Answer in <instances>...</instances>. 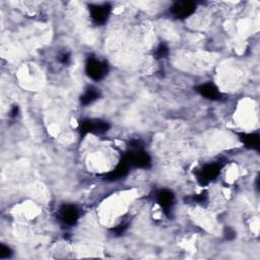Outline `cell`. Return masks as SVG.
<instances>
[{"label":"cell","mask_w":260,"mask_h":260,"mask_svg":"<svg viewBox=\"0 0 260 260\" xmlns=\"http://www.w3.org/2000/svg\"><path fill=\"white\" fill-rule=\"evenodd\" d=\"M59 61L62 64H68L70 62V54L68 53H63L59 56Z\"/></svg>","instance_id":"17"},{"label":"cell","mask_w":260,"mask_h":260,"mask_svg":"<svg viewBox=\"0 0 260 260\" xmlns=\"http://www.w3.org/2000/svg\"><path fill=\"white\" fill-rule=\"evenodd\" d=\"M12 255V250L10 249V247L1 244L0 245V258L1 259H6L9 258Z\"/></svg>","instance_id":"15"},{"label":"cell","mask_w":260,"mask_h":260,"mask_svg":"<svg viewBox=\"0 0 260 260\" xmlns=\"http://www.w3.org/2000/svg\"><path fill=\"white\" fill-rule=\"evenodd\" d=\"M156 202L160 206L161 210L167 216H171V213L173 211L174 205H175V195L173 191L169 189H160L156 195Z\"/></svg>","instance_id":"7"},{"label":"cell","mask_w":260,"mask_h":260,"mask_svg":"<svg viewBox=\"0 0 260 260\" xmlns=\"http://www.w3.org/2000/svg\"><path fill=\"white\" fill-rule=\"evenodd\" d=\"M89 15L92 21L96 24H104L110 17L112 6L109 3L102 4H92L89 5Z\"/></svg>","instance_id":"6"},{"label":"cell","mask_w":260,"mask_h":260,"mask_svg":"<svg viewBox=\"0 0 260 260\" xmlns=\"http://www.w3.org/2000/svg\"><path fill=\"white\" fill-rule=\"evenodd\" d=\"M100 96H101V92H100L99 88H96L94 86H88L83 91V93L80 95V104L82 106L86 107V106L94 103Z\"/></svg>","instance_id":"12"},{"label":"cell","mask_w":260,"mask_h":260,"mask_svg":"<svg viewBox=\"0 0 260 260\" xmlns=\"http://www.w3.org/2000/svg\"><path fill=\"white\" fill-rule=\"evenodd\" d=\"M130 167L139 168V169H148L151 166L150 155L143 149V147H136L127 150L123 156Z\"/></svg>","instance_id":"3"},{"label":"cell","mask_w":260,"mask_h":260,"mask_svg":"<svg viewBox=\"0 0 260 260\" xmlns=\"http://www.w3.org/2000/svg\"><path fill=\"white\" fill-rule=\"evenodd\" d=\"M196 10V4L192 1H177L171 8V14L177 19H186L191 16Z\"/></svg>","instance_id":"5"},{"label":"cell","mask_w":260,"mask_h":260,"mask_svg":"<svg viewBox=\"0 0 260 260\" xmlns=\"http://www.w3.org/2000/svg\"><path fill=\"white\" fill-rule=\"evenodd\" d=\"M195 90L202 95L203 98L210 100V101H218L221 98V93L217 86L213 84L212 82H206L202 83L195 87Z\"/></svg>","instance_id":"9"},{"label":"cell","mask_w":260,"mask_h":260,"mask_svg":"<svg viewBox=\"0 0 260 260\" xmlns=\"http://www.w3.org/2000/svg\"><path fill=\"white\" fill-rule=\"evenodd\" d=\"M130 165L127 162V160L122 157L121 160L118 162V165L109 173L105 175V179L108 181H117L123 177H125L130 169Z\"/></svg>","instance_id":"10"},{"label":"cell","mask_w":260,"mask_h":260,"mask_svg":"<svg viewBox=\"0 0 260 260\" xmlns=\"http://www.w3.org/2000/svg\"><path fill=\"white\" fill-rule=\"evenodd\" d=\"M221 169H222V164L219 161L206 164L195 172L196 180L201 186L208 185L219 176Z\"/></svg>","instance_id":"4"},{"label":"cell","mask_w":260,"mask_h":260,"mask_svg":"<svg viewBox=\"0 0 260 260\" xmlns=\"http://www.w3.org/2000/svg\"><path fill=\"white\" fill-rule=\"evenodd\" d=\"M239 139L242 141V143L250 149L258 150L260 145V138L259 135L256 133H240Z\"/></svg>","instance_id":"11"},{"label":"cell","mask_w":260,"mask_h":260,"mask_svg":"<svg viewBox=\"0 0 260 260\" xmlns=\"http://www.w3.org/2000/svg\"><path fill=\"white\" fill-rule=\"evenodd\" d=\"M126 230H127V225L124 224V223H121V224L117 225V226L114 229V232H115L116 235H121V234H123Z\"/></svg>","instance_id":"18"},{"label":"cell","mask_w":260,"mask_h":260,"mask_svg":"<svg viewBox=\"0 0 260 260\" xmlns=\"http://www.w3.org/2000/svg\"><path fill=\"white\" fill-rule=\"evenodd\" d=\"M108 71L109 65L105 60H101L93 56H90L86 59L85 73L90 79L100 81L108 74Z\"/></svg>","instance_id":"1"},{"label":"cell","mask_w":260,"mask_h":260,"mask_svg":"<svg viewBox=\"0 0 260 260\" xmlns=\"http://www.w3.org/2000/svg\"><path fill=\"white\" fill-rule=\"evenodd\" d=\"M111 125L109 122L102 119H83L78 123V131L80 136L86 134H104L109 131Z\"/></svg>","instance_id":"2"},{"label":"cell","mask_w":260,"mask_h":260,"mask_svg":"<svg viewBox=\"0 0 260 260\" xmlns=\"http://www.w3.org/2000/svg\"><path fill=\"white\" fill-rule=\"evenodd\" d=\"M17 114H18V107L16 105H13L10 109L9 115H10V117H16Z\"/></svg>","instance_id":"19"},{"label":"cell","mask_w":260,"mask_h":260,"mask_svg":"<svg viewBox=\"0 0 260 260\" xmlns=\"http://www.w3.org/2000/svg\"><path fill=\"white\" fill-rule=\"evenodd\" d=\"M60 220L66 225H74L79 218V209L74 204H63L58 210Z\"/></svg>","instance_id":"8"},{"label":"cell","mask_w":260,"mask_h":260,"mask_svg":"<svg viewBox=\"0 0 260 260\" xmlns=\"http://www.w3.org/2000/svg\"><path fill=\"white\" fill-rule=\"evenodd\" d=\"M169 53H170L169 47H168L166 44L160 43V44L156 47V49H155V51H154V57H155L156 59H164V58H167V57H168Z\"/></svg>","instance_id":"13"},{"label":"cell","mask_w":260,"mask_h":260,"mask_svg":"<svg viewBox=\"0 0 260 260\" xmlns=\"http://www.w3.org/2000/svg\"><path fill=\"white\" fill-rule=\"evenodd\" d=\"M207 199H208V197H207L206 192H201L200 194H195L191 198L192 202H194L196 204H204L207 201Z\"/></svg>","instance_id":"14"},{"label":"cell","mask_w":260,"mask_h":260,"mask_svg":"<svg viewBox=\"0 0 260 260\" xmlns=\"http://www.w3.org/2000/svg\"><path fill=\"white\" fill-rule=\"evenodd\" d=\"M224 237L226 240H233L236 237V232L234 229H232L231 226H226L224 229V233H223Z\"/></svg>","instance_id":"16"}]
</instances>
